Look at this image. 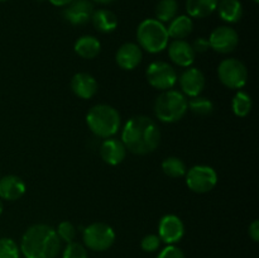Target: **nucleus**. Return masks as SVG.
I'll list each match as a JSON object with an SVG mask.
<instances>
[{
	"mask_svg": "<svg viewBox=\"0 0 259 258\" xmlns=\"http://www.w3.org/2000/svg\"><path fill=\"white\" fill-rule=\"evenodd\" d=\"M121 142L126 151L138 156L152 153L161 142V131L153 119L137 115L129 119L121 132Z\"/></svg>",
	"mask_w": 259,
	"mask_h": 258,
	"instance_id": "f257e3e1",
	"label": "nucleus"
},
{
	"mask_svg": "<svg viewBox=\"0 0 259 258\" xmlns=\"http://www.w3.org/2000/svg\"><path fill=\"white\" fill-rule=\"evenodd\" d=\"M19 248L25 258H56L61 239L51 225L34 224L25 230Z\"/></svg>",
	"mask_w": 259,
	"mask_h": 258,
	"instance_id": "f03ea898",
	"label": "nucleus"
},
{
	"mask_svg": "<svg viewBox=\"0 0 259 258\" xmlns=\"http://www.w3.org/2000/svg\"><path fill=\"white\" fill-rule=\"evenodd\" d=\"M86 124L96 137L110 138L120 128V114L108 104H98L86 114Z\"/></svg>",
	"mask_w": 259,
	"mask_h": 258,
	"instance_id": "7ed1b4c3",
	"label": "nucleus"
},
{
	"mask_svg": "<svg viewBox=\"0 0 259 258\" xmlns=\"http://www.w3.org/2000/svg\"><path fill=\"white\" fill-rule=\"evenodd\" d=\"M187 99L177 90H166L158 95L154 103V114L163 123H176L186 115Z\"/></svg>",
	"mask_w": 259,
	"mask_h": 258,
	"instance_id": "20e7f679",
	"label": "nucleus"
},
{
	"mask_svg": "<svg viewBox=\"0 0 259 258\" xmlns=\"http://www.w3.org/2000/svg\"><path fill=\"white\" fill-rule=\"evenodd\" d=\"M138 46L148 53L162 52L168 46V33L163 23L157 19H144L137 29Z\"/></svg>",
	"mask_w": 259,
	"mask_h": 258,
	"instance_id": "39448f33",
	"label": "nucleus"
},
{
	"mask_svg": "<svg viewBox=\"0 0 259 258\" xmlns=\"http://www.w3.org/2000/svg\"><path fill=\"white\" fill-rule=\"evenodd\" d=\"M82 239L85 247L95 252L108 250L115 242V232L105 223H93L83 229Z\"/></svg>",
	"mask_w": 259,
	"mask_h": 258,
	"instance_id": "423d86ee",
	"label": "nucleus"
},
{
	"mask_svg": "<svg viewBox=\"0 0 259 258\" xmlns=\"http://www.w3.org/2000/svg\"><path fill=\"white\" fill-rule=\"evenodd\" d=\"M218 76L224 86L229 89L244 88L248 81V70L242 61L237 58H225L218 66Z\"/></svg>",
	"mask_w": 259,
	"mask_h": 258,
	"instance_id": "0eeeda50",
	"label": "nucleus"
},
{
	"mask_svg": "<svg viewBox=\"0 0 259 258\" xmlns=\"http://www.w3.org/2000/svg\"><path fill=\"white\" fill-rule=\"evenodd\" d=\"M186 185L196 194H206L218 184V174L212 167L197 164L186 171Z\"/></svg>",
	"mask_w": 259,
	"mask_h": 258,
	"instance_id": "6e6552de",
	"label": "nucleus"
},
{
	"mask_svg": "<svg viewBox=\"0 0 259 258\" xmlns=\"http://www.w3.org/2000/svg\"><path fill=\"white\" fill-rule=\"evenodd\" d=\"M147 81L152 88L166 91L174 88L177 82V72L169 63L164 61H154L146 71Z\"/></svg>",
	"mask_w": 259,
	"mask_h": 258,
	"instance_id": "1a4fd4ad",
	"label": "nucleus"
},
{
	"mask_svg": "<svg viewBox=\"0 0 259 258\" xmlns=\"http://www.w3.org/2000/svg\"><path fill=\"white\" fill-rule=\"evenodd\" d=\"M209 45L211 50L218 53H230L239 45V35L237 30L229 25H220L211 32L209 37Z\"/></svg>",
	"mask_w": 259,
	"mask_h": 258,
	"instance_id": "9d476101",
	"label": "nucleus"
},
{
	"mask_svg": "<svg viewBox=\"0 0 259 258\" xmlns=\"http://www.w3.org/2000/svg\"><path fill=\"white\" fill-rule=\"evenodd\" d=\"M185 234V225L177 215L167 214L162 217L158 224V237L161 242L168 244H176Z\"/></svg>",
	"mask_w": 259,
	"mask_h": 258,
	"instance_id": "9b49d317",
	"label": "nucleus"
},
{
	"mask_svg": "<svg viewBox=\"0 0 259 258\" xmlns=\"http://www.w3.org/2000/svg\"><path fill=\"white\" fill-rule=\"evenodd\" d=\"M94 5L90 0H72L63 9L62 15L70 24L85 25L91 20Z\"/></svg>",
	"mask_w": 259,
	"mask_h": 258,
	"instance_id": "f8f14e48",
	"label": "nucleus"
},
{
	"mask_svg": "<svg viewBox=\"0 0 259 258\" xmlns=\"http://www.w3.org/2000/svg\"><path fill=\"white\" fill-rule=\"evenodd\" d=\"M180 86L185 96L190 98L199 96L205 88L204 73L199 68L190 66L180 76Z\"/></svg>",
	"mask_w": 259,
	"mask_h": 258,
	"instance_id": "ddd939ff",
	"label": "nucleus"
},
{
	"mask_svg": "<svg viewBox=\"0 0 259 258\" xmlns=\"http://www.w3.org/2000/svg\"><path fill=\"white\" fill-rule=\"evenodd\" d=\"M195 51L185 39H174L168 46V56L174 63L180 67H190L195 61Z\"/></svg>",
	"mask_w": 259,
	"mask_h": 258,
	"instance_id": "4468645a",
	"label": "nucleus"
},
{
	"mask_svg": "<svg viewBox=\"0 0 259 258\" xmlns=\"http://www.w3.org/2000/svg\"><path fill=\"white\" fill-rule=\"evenodd\" d=\"M116 63L120 68L126 71L134 70L143 58V52L142 48L137 43H124L116 52Z\"/></svg>",
	"mask_w": 259,
	"mask_h": 258,
	"instance_id": "2eb2a0df",
	"label": "nucleus"
},
{
	"mask_svg": "<svg viewBox=\"0 0 259 258\" xmlns=\"http://www.w3.org/2000/svg\"><path fill=\"white\" fill-rule=\"evenodd\" d=\"M100 156L105 163L110 164V166H116L125 158L126 148L123 142L110 137L101 143Z\"/></svg>",
	"mask_w": 259,
	"mask_h": 258,
	"instance_id": "dca6fc26",
	"label": "nucleus"
},
{
	"mask_svg": "<svg viewBox=\"0 0 259 258\" xmlns=\"http://www.w3.org/2000/svg\"><path fill=\"white\" fill-rule=\"evenodd\" d=\"M71 89H72L73 94L77 98L83 99H91L95 96L98 93V81L95 80L94 76H91L88 72H78L73 75L72 80H71Z\"/></svg>",
	"mask_w": 259,
	"mask_h": 258,
	"instance_id": "f3484780",
	"label": "nucleus"
},
{
	"mask_svg": "<svg viewBox=\"0 0 259 258\" xmlns=\"http://www.w3.org/2000/svg\"><path fill=\"white\" fill-rule=\"evenodd\" d=\"M25 192V184L20 177L8 175L0 179V199L7 201H15Z\"/></svg>",
	"mask_w": 259,
	"mask_h": 258,
	"instance_id": "a211bd4d",
	"label": "nucleus"
},
{
	"mask_svg": "<svg viewBox=\"0 0 259 258\" xmlns=\"http://www.w3.org/2000/svg\"><path fill=\"white\" fill-rule=\"evenodd\" d=\"M91 22H93L94 28L104 34L114 32L118 27V18L111 10L108 9L94 10L91 15Z\"/></svg>",
	"mask_w": 259,
	"mask_h": 258,
	"instance_id": "6ab92c4d",
	"label": "nucleus"
},
{
	"mask_svg": "<svg viewBox=\"0 0 259 258\" xmlns=\"http://www.w3.org/2000/svg\"><path fill=\"white\" fill-rule=\"evenodd\" d=\"M101 43L94 35H82L75 42V52L85 60H93L100 53Z\"/></svg>",
	"mask_w": 259,
	"mask_h": 258,
	"instance_id": "aec40b11",
	"label": "nucleus"
},
{
	"mask_svg": "<svg viewBox=\"0 0 259 258\" xmlns=\"http://www.w3.org/2000/svg\"><path fill=\"white\" fill-rule=\"evenodd\" d=\"M192 29H194V23H192L191 18L189 15H179L169 22L167 33H168L169 38L184 39L191 34Z\"/></svg>",
	"mask_w": 259,
	"mask_h": 258,
	"instance_id": "412c9836",
	"label": "nucleus"
},
{
	"mask_svg": "<svg viewBox=\"0 0 259 258\" xmlns=\"http://www.w3.org/2000/svg\"><path fill=\"white\" fill-rule=\"evenodd\" d=\"M217 9L227 23H238L243 17V5L239 0H220Z\"/></svg>",
	"mask_w": 259,
	"mask_h": 258,
	"instance_id": "4be33fe9",
	"label": "nucleus"
},
{
	"mask_svg": "<svg viewBox=\"0 0 259 258\" xmlns=\"http://www.w3.org/2000/svg\"><path fill=\"white\" fill-rule=\"evenodd\" d=\"M219 0H186V12L191 18H206L217 10Z\"/></svg>",
	"mask_w": 259,
	"mask_h": 258,
	"instance_id": "5701e85b",
	"label": "nucleus"
},
{
	"mask_svg": "<svg viewBox=\"0 0 259 258\" xmlns=\"http://www.w3.org/2000/svg\"><path fill=\"white\" fill-rule=\"evenodd\" d=\"M179 4L176 0H159L156 7V19L161 23L171 22L175 17H177Z\"/></svg>",
	"mask_w": 259,
	"mask_h": 258,
	"instance_id": "b1692460",
	"label": "nucleus"
},
{
	"mask_svg": "<svg viewBox=\"0 0 259 258\" xmlns=\"http://www.w3.org/2000/svg\"><path fill=\"white\" fill-rule=\"evenodd\" d=\"M252 98L245 91H238L232 100V109L234 114L240 118H244L252 110Z\"/></svg>",
	"mask_w": 259,
	"mask_h": 258,
	"instance_id": "393cba45",
	"label": "nucleus"
},
{
	"mask_svg": "<svg viewBox=\"0 0 259 258\" xmlns=\"http://www.w3.org/2000/svg\"><path fill=\"white\" fill-rule=\"evenodd\" d=\"M187 106L190 110L199 116H207L214 113V103L210 99L204 98V96H195L187 101Z\"/></svg>",
	"mask_w": 259,
	"mask_h": 258,
	"instance_id": "a878e982",
	"label": "nucleus"
},
{
	"mask_svg": "<svg viewBox=\"0 0 259 258\" xmlns=\"http://www.w3.org/2000/svg\"><path fill=\"white\" fill-rule=\"evenodd\" d=\"M162 169L164 174L172 179H179L186 175V164L179 157H167L162 162Z\"/></svg>",
	"mask_w": 259,
	"mask_h": 258,
	"instance_id": "bb28decb",
	"label": "nucleus"
},
{
	"mask_svg": "<svg viewBox=\"0 0 259 258\" xmlns=\"http://www.w3.org/2000/svg\"><path fill=\"white\" fill-rule=\"evenodd\" d=\"M20 248L12 238H0V258H19Z\"/></svg>",
	"mask_w": 259,
	"mask_h": 258,
	"instance_id": "cd10ccee",
	"label": "nucleus"
},
{
	"mask_svg": "<svg viewBox=\"0 0 259 258\" xmlns=\"http://www.w3.org/2000/svg\"><path fill=\"white\" fill-rule=\"evenodd\" d=\"M56 233H57V235H58V238L61 239V242L71 243L75 240L76 228L72 223L65 220V222H61L60 224H58Z\"/></svg>",
	"mask_w": 259,
	"mask_h": 258,
	"instance_id": "c85d7f7f",
	"label": "nucleus"
},
{
	"mask_svg": "<svg viewBox=\"0 0 259 258\" xmlns=\"http://www.w3.org/2000/svg\"><path fill=\"white\" fill-rule=\"evenodd\" d=\"M62 258H89L88 249L85 245L77 242L67 243L66 248L63 249Z\"/></svg>",
	"mask_w": 259,
	"mask_h": 258,
	"instance_id": "c756f323",
	"label": "nucleus"
},
{
	"mask_svg": "<svg viewBox=\"0 0 259 258\" xmlns=\"http://www.w3.org/2000/svg\"><path fill=\"white\" fill-rule=\"evenodd\" d=\"M161 239L157 234H148L142 239L141 247L144 252L147 253H153L161 247Z\"/></svg>",
	"mask_w": 259,
	"mask_h": 258,
	"instance_id": "7c9ffc66",
	"label": "nucleus"
},
{
	"mask_svg": "<svg viewBox=\"0 0 259 258\" xmlns=\"http://www.w3.org/2000/svg\"><path fill=\"white\" fill-rule=\"evenodd\" d=\"M157 258H185V254L181 248L175 244H168L158 253Z\"/></svg>",
	"mask_w": 259,
	"mask_h": 258,
	"instance_id": "2f4dec72",
	"label": "nucleus"
},
{
	"mask_svg": "<svg viewBox=\"0 0 259 258\" xmlns=\"http://www.w3.org/2000/svg\"><path fill=\"white\" fill-rule=\"evenodd\" d=\"M191 46H192V48H194L195 53H205L206 51H209V48H210L209 39L205 37L197 38V39L194 42V45H191Z\"/></svg>",
	"mask_w": 259,
	"mask_h": 258,
	"instance_id": "473e14b6",
	"label": "nucleus"
},
{
	"mask_svg": "<svg viewBox=\"0 0 259 258\" xmlns=\"http://www.w3.org/2000/svg\"><path fill=\"white\" fill-rule=\"evenodd\" d=\"M248 233H249V237L252 238L253 242H258L259 240V222L254 220L252 224L248 228Z\"/></svg>",
	"mask_w": 259,
	"mask_h": 258,
	"instance_id": "72a5a7b5",
	"label": "nucleus"
},
{
	"mask_svg": "<svg viewBox=\"0 0 259 258\" xmlns=\"http://www.w3.org/2000/svg\"><path fill=\"white\" fill-rule=\"evenodd\" d=\"M48 2L52 5H55V7H66V5L70 4L72 0H48Z\"/></svg>",
	"mask_w": 259,
	"mask_h": 258,
	"instance_id": "f704fd0d",
	"label": "nucleus"
},
{
	"mask_svg": "<svg viewBox=\"0 0 259 258\" xmlns=\"http://www.w3.org/2000/svg\"><path fill=\"white\" fill-rule=\"evenodd\" d=\"M93 2L100 5H109V4H113V3L116 2V0H93Z\"/></svg>",
	"mask_w": 259,
	"mask_h": 258,
	"instance_id": "c9c22d12",
	"label": "nucleus"
},
{
	"mask_svg": "<svg viewBox=\"0 0 259 258\" xmlns=\"http://www.w3.org/2000/svg\"><path fill=\"white\" fill-rule=\"evenodd\" d=\"M3 209H4V206H3V201H2V199H0V215H2Z\"/></svg>",
	"mask_w": 259,
	"mask_h": 258,
	"instance_id": "e433bc0d",
	"label": "nucleus"
},
{
	"mask_svg": "<svg viewBox=\"0 0 259 258\" xmlns=\"http://www.w3.org/2000/svg\"><path fill=\"white\" fill-rule=\"evenodd\" d=\"M253 2H254L255 4H258V3H259V0H253Z\"/></svg>",
	"mask_w": 259,
	"mask_h": 258,
	"instance_id": "4c0bfd02",
	"label": "nucleus"
},
{
	"mask_svg": "<svg viewBox=\"0 0 259 258\" xmlns=\"http://www.w3.org/2000/svg\"><path fill=\"white\" fill-rule=\"evenodd\" d=\"M0 2H7V0H0Z\"/></svg>",
	"mask_w": 259,
	"mask_h": 258,
	"instance_id": "58836bf2",
	"label": "nucleus"
}]
</instances>
